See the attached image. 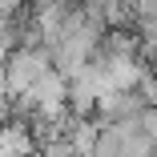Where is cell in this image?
<instances>
[{
    "label": "cell",
    "instance_id": "7a4b0ae2",
    "mask_svg": "<svg viewBox=\"0 0 157 157\" xmlns=\"http://www.w3.org/2000/svg\"><path fill=\"white\" fill-rule=\"evenodd\" d=\"M137 60H141L145 77H153V81H157V33H141V44H137Z\"/></svg>",
    "mask_w": 157,
    "mask_h": 157
},
{
    "label": "cell",
    "instance_id": "6da1fadb",
    "mask_svg": "<svg viewBox=\"0 0 157 157\" xmlns=\"http://www.w3.org/2000/svg\"><path fill=\"white\" fill-rule=\"evenodd\" d=\"M48 52L44 48H12L4 56V93L8 97H24L44 73H48Z\"/></svg>",
    "mask_w": 157,
    "mask_h": 157
}]
</instances>
